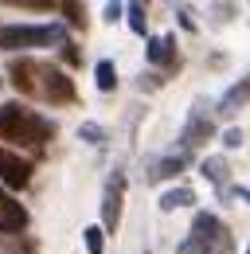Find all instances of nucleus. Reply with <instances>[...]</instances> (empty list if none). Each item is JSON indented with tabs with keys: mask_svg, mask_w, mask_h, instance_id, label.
<instances>
[{
	"mask_svg": "<svg viewBox=\"0 0 250 254\" xmlns=\"http://www.w3.org/2000/svg\"><path fill=\"white\" fill-rule=\"evenodd\" d=\"M66 47V32L59 24H4L0 28V51H20V47Z\"/></svg>",
	"mask_w": 250,
	"mask_h": 254,
	"instance_id": "nucleus-1",
	"label": "nucleus"
},
{
	"mask_svg": "<svg viewBox=\"0 0 250 254\" xmlns=\"http://www.w3.org/2000/svg\"><path fill=\"white\" fill-rule=\"evenodd\" d=\"M122 199H125V172H110L102 191V231H118L122 223Z\"/></svg>",
	"mask_w": 250,
	"mask_h": 254,
	"instance_id": "nucleus-2",
	"label": "nucleus"
},
{
	"mask_svg": "<svg viewBox=\"0 0 250 254\" xmlns=\"http://www.w3.org/2000/svg\"><path fill=\"white\" fill-rule=\"evenodd\" d=\"M31 118H35V114H28L24 106L4 102V106H0V133H4V137H12V141H28Z\"/></svg>",
	"mask_w": 250,
	"mask_h": 254,
	"instance_id": "nucleus-3",
	"label": "nucleus"
},
{
	"mask_svg": "<svg viewBox=\"0 0 250 254\" xmlns=\"http://www.w3.org/2000/svg\"><path fill=\"white\" fill-rule=\"evenodd\" d=\"M0 180H4L8 188H28L31 164L24 157H16V153H8V149H0Z\"/></svg>",
	"mask_w": 250,
	"mask_h": 254,
	"instance_id": "nucleus-4",
	"label": "nucleus"
},
{
	"mask_svg": "<svg viewBox=\"0 0 250 254\" xmlns=\"http://www.w3.org/2000/svg\"><path fill=\"white\" fill-rule=\"evenodd\" d=\"M43 94L51 102H74V82L62 74L59 66H43Z\"/></svg>",
	"mask_w": 250,
	"mask_h": 254,
	"instance_id": "nucleus-5",
	"label": "nucleus"
},
{
	"mask_svg": "<svg viewBox=\"0 0 250 254\" xmlns=\"http://www.w3.org/2000/svg\"><path fill=\"white\" fill-rule=\"evenodd\" d=\"M207 137H215L211 118H203L199 110H191V118H188L184 133H180V145H184V149H195V145H199V141H207Z\"/></svg>",
	"mask_w": 250,
	"mask_h": 254,
	"instance_id": "nucleus-6",
	"label": "nucleus"
},
{
	"mask_svg": "<svg viewBox=\"0 0 250 254\" xmlns=\"http://www.w3.org/2000/svg\"><path fill=\"white\" fill-rule=\"evenodd\" d=\"M247 102H250V74L243 78V82H235L227 94L219 98V114H223V118H231V114H239Z\"/></svg>",
	"mask_w": 250,
	"mask_h": 254,
	"instance_id": "nucleus-7",
	"label": "nucleus"
},
{
	"mask_svg": "<svg viewBox=\"0 0 250 254\" xmlns=\"http://www.w3.org/2000/svg\"><path fill=\"white\" fill-rule=\"evenodd\" d=\"M188 157H191V149H184V145H180V153L172 149V153H168L164 160H156V164H153L149 180H164V176H176V172H180V168L188 164Z\"/></svg>",
	"mask_w": 250,
	"mask_h": 254,
	"instance_id": "nucleus-8",
	"label": "nucleus"
},
{
	"mask_svg": "<svg viewBox=\"0 0 250 254\" xmlns=\"http://www.w3.org/2000/svg\"><path fill=\"white\" fill-rule=\"evenodd\" d=\"M188 203H195V191L191 188H168L164 195H160V211H176V207H188Z\"/></svg>",
	"mask_w": 250,
	"mask_h": 254,
	"instance_id": "nucleus-9",
	"label": "nucleus"
},
{
	"mask_svg": "<svg viewBox=\"0 0 250 254\" xmlns=\"http://www.w3.org/2000/svg\"><path fill=\"white\" fill-rule=\"evenodd\" d=\"M31 74H39V66L31 63V59H20V63H12V82H16V86H20L24 94H31V90H35Z\"/></svg>",
	"mask_w": 250,
	"mask_h": 254,
	"instance_id": "nucleus-10",
	"label": "nucleus"
},
{
	"mask_svg": "<svg viewBox=\"0 0 250 254\" xmlns=\"http://www.w3.org/2000/svg\"><path fill=\"white\" fill-rule=\"evenodd\" d=\"M172 43H176L172 35H153V39H149V59H153V63H168V59H176Z\"/></svg>",
	"mask_w": 250,
	"mask_h": 254,
	"instance_id": "nucleus-11",
	"label": "nucleus"
},
{
	"mask_svg": "<svg viewBox=\"0 0 250 254\" xmlns=\"http://www.w3.org/2000/svg\"><path fill=\"white\" fill-rule=\"evenodd\" d=\"M199 168H203V176H207L211 184H219V188L227 184V160H223V157H207Z\"/></svg>",
	"mask_w": 250,
	"mask_h": 254,
	"instance_id": "nucleus-12",
	"label": "nucleus"
},
{
	"mask_svg": "<svg viewBox=\"0 0 250 254\" xmlns=\"http://www.w3.org/2000/svg\"><path fill=\"white\" fill-rule=\"evenodd\" d=\"M94 78H98V90H114V86H118V70H114V63L102 59V63L94 66Z\"/></svg>",
	"mask_w": 250,
	"mask_h": 254,
	"instance_id": "nucleus-13",
	"label": "nucleus"
},
{
	"mask_svg": "<svg viewBox=\"0 0 250 254\" xmlns=\"http://www.w3.org/2000/svg\"><path fill=\"white\" fill-rule=\"evenodd\" d=\"M145 24H149V16H145V4H129V28L137 35H145Z\"/></svg>",
	"mask_w": 250,
	"mask_h": 254,
	"instance_id": "nucleus-14",
	"label": "nucleus"
},
{
	"mask_svg": "<svg viewBox=\"0 0 250 254\" xmlns=\"http://www.w3.org/2000/svg\"><path fill=\"white\" fill-rule=\"evenodd\" d=\"M102 235H106L102 227H86V231H82V243H86V254H102Z\"/></svg>",
	"mask_w": 250,
	"mask_h": 254,
	"instance_id": "nucleus-15",
	"label": "nucleus"
},
{
	"mask_svg": "<svg viewBox=\"0 0 250 254\" xmlns=\"http://www.w3.org/2000/svg\"><path fill=\"white\" fill-rule=\"evenodd\" d=\"M4 219L12 223V231H20V227H28V211H24L20 203H8V207H4Z\"/></svg>",
	"mask_w": 250,
	"mask_h": 254,
	"instance_id": "nucleus-16",
	"label": "nucleus"
},
{
	"mask_svg": "<svg viewBox=\"0 0 250 254\" xmlns=\"http://www.w3.org/2000/svg\"><path fill=\"white\" fill-rule=\"evenodd\" d=\"M78 137H82V141H90V145H102V126H94V122H86V126L78 129Z\"/></svg>",
	"mask_w": 250,
	"mask_h": 254,
	"instance_id": "nucleus-17",
	"label": "nucleus"
},
{
	"mask_svg": "<svg viewBox=\"0 0 250 254\" xmlns=\"http://www.w3.org/2000/svg\"><path fill=\"white\" fill-rule=\"evenodd\" d=\"M62 12H66V20H70L74 28H82V16H86V12H82L78 4H62Z\"/></svg>",
	"mask_w": 250,
	"mask_h": 254,
	"instance_id": "nucleus-18",
	"label": "nucleus"
},
{
	"mask_svg": "<svg viewBox=\"0 0 250 254\" xmlns=\"http://www.w3.org/2000/svg\"><path fill=\"white\" fill-rule=\"evenodd\" d=\"M223 145H227V149H239V145H243V133H239V129H227V133H223Z\"/></svg>",
	"mask_w": 250,
	"mask_h": 254,
	"instance_id": "nucleus-19",
	"label": "nucleus"
},
{
	"mask_svg": "<svg viewBox=\"0 0 250 254\" xmlns=\"http://www.w3.org/2000/svg\"><path fill=\"white\" fill-rule=\"evenodd\" d=\"M231 251V239H227V235H223V239H219L215 247H207V254H227Z\"/></svg>",
	"mask_w": 250,
	"mask_h": 254,
	"instance_id": "nucleus-20",
	"label": "nucleus"
},
{
	"mask_svg": "<svg viewBox=\"0 0 250 254\" xmlns=\"http://www.w3.org/2000/svg\"><path fill=\"white\" fill-rule=\"evenodd\" d=\"M118 16H122V4H106V20H110V24H114V20H118Z\"/></svg>",
	"mask_w": 250,
	"mask_h": 254,
	"instance_id": "nucleus-21",
	"label": "nucleus"
},
{
	"mask_svg": "<svg viewBox=\"0 0 250 254\" xmlns=\"http://www.w3.org/2000/svg\"><path fill=\"white\" fill-rule=\"evenodd\" d=\"M16 254H35V243H31V239H20V251Z\"/></svg>",
	"mask_w": 250,
	"mask_h": 254,
	"instance_id": "nucleus-22",
	"label": "nucleus"
},
{
	"mask_svg": "<svg viewBox=\"0 0 250 254\" xmlns=\"http://www.w3.org/2000/svg\"><path fill=\"white\" fill-rule=\"evenodd\" d=\"M0 235H16V231H12V223L4 219V215H0Z\"/></svg>",
	"mask_w": 250,
	"mask_h": 254,
	"instance_id": "nucleus-23",
	"label": "nucleus"
},
{
	"mask_svg": "<svg viewBox=\"0 0 250 254\" xmlns=\"http://www.w3.org/2000/svg\"><path fill=\"white\" fill-rule=\"evenodd\" d=\"M8 203H12V199H4V195H0V211H4V207H8Z\"/></svg>",
	"mask_w": 250,
	"mask_h": 254,
	"instance_id": "nucleus-24",
	"label": "nucleus"
},
{
	"mask_svg": "<svg viewBox=\"0 0 250 254\" xmlns=\"http://www.w3.org/2000/svg\"><path fill=\"white\" fill-rule=\"evenodd\" d=\"M247 254H250V247H247Z\"/></svg>",
	"mask_w": 250,
	"mask_h": 254,
	"instance_id": "nucleus-25",
	"label": "nucleus"
}]
</instances>
